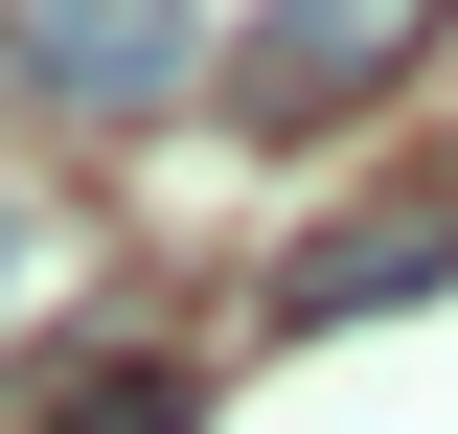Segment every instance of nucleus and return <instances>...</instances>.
Here are the masks:
<instances>
[{
	"label": "nucleus",
	"mask_w": 458,
	"mask_h": 434,
	"mask_svg": "<svg viewBox=\"0 0 458 434\" xmlns=\"http://www.w3.org/2000/svg\"><path fill=\"white\" fill-rule=\"evenodd\" d=\"M207 412V366H183V343H138V366H69L47 388V434H183Z\"/></svg>",
	"instance_id": "nucleus-4"
},
{
	"label": "nucleus",
	"mask_w": 458,
	"mask_h": 434,
	"mask_svg": "<svg viewBox=\"0 0 458 434\" xmlns=\"http://www.w3.org/2000/svg\"><path fill=\"white\" fill-rule=\"evenodd\" d=\"M412 46H436V0H252V23H229V114H252V138H344Z\"/></svg>",
	"instance_id": "nucleus-2"
},
{
	"label": "nucleus",
	"mask_w": 458,
	"mask_h": 434,
	"mask_svg": "<svg viewBox=\"0 0 458 434\" xmlns=\"http://www.w3.org/2000/svg\"><path fill=\"white\" fill-rule=\"evenodd\" d=\"M0 92H47L69 138H161L207 92V0H0Z\"/></svg>",
	"instance_id": "nucleus-1"
},
{
	"label": "nucleus",
	"mask_w": 458,
	"mask_h": 434,
	"mask_svg": "<svg viewBox=\"0 0 458 434\" xmlns=\"http://www.w3.org/2000/svg\"><path fill=\"white\" fill-rule=\"evenodd\" d=\"M436 274H458V183L436 206H344L321 252L276 274V321H390V297H436Z\"/></svg>",
	"instance_id": "nucleus-3"
},
{
	"label": "nucleus",
	"mask_w": 458,
	"mask_h": 434,
	"mask_svg": "<svg viewBox=\"0 0 458 434\" xmlns=\"http://www.w3.org/2000/svg\"><path fill=\"white\" fill-rule=\"evenodd\" d=\"M0 297H23V206H0Z\"/></svg>",
	"instance_id": "nucleus-5"
}]
</instances>
